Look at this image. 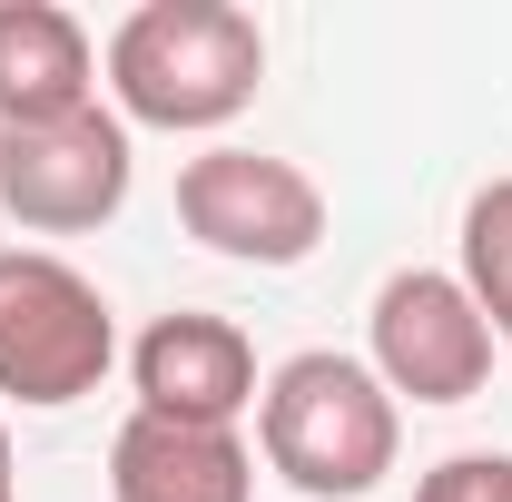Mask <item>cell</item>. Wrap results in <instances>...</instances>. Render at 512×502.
<instances>
[{
    "label": "cell",
    "instance_id": "obj_8",
    "mask_svg": "<svg viewBox=\"0 0 512 502\" xmlns=\"http://www.w3.org/2000/svg\"><path fill=\"white\" fill-rule=\"evenodd\" d=\"M109 502H256V453L207 424L128 414L109 443Z\"/></svg>",
    "mask_w": 512,
    "mask_h": 502
},
{
    "label": "cell",
    "instance_id": "obj_3",
    "mask_svg": "<svg viewBox=\"0 0 512 502\" xmlns=\"http://www.w3.org/2000/svg\"><path fill=\"white\" fill-rule=\"evenodd\" d=\"M109 365H119L109 296L50 247H0V394L60 414L79 394H99Z\"/></svg>",
    "mask_w": 512,
    "mask_h": 502
},
{
    "label": "cell",
    "instance_id": "obj_1",
    "mask_svg": "<svg viewBox=\"0 0 512 502\" xmlns=\"http://www.w3.org/2000/svg\"><path fill=\"white\" fill-rule=\"evenodd\" d=\"M266 79V30L237 0H138L109 30V99L138 128H227Z\"/></svg>",
    "mask_w": 512,
    "mask_h": 502
},
{
    "label": "cell",
    "instance_id": "obj_11",
    "mask_svg": "<svg viewBox=\"0 0 512 502\" xmlns=\"http://www.w3.org/2000/svg\"><path fill=\"white\" fill-rule=\"evenodd\" d=\"M414 502H512V453H453L424 473Z\"/></svg>",
    "mask_w": 512,
    "mask_h": 502
},
{
    "label": "cell",
    "instance_id": "obj_12",
    "mask_svg": "<svg viewBox=\"0 0 512 502\" xmlns=\"http://www.w3.org/2000/svg\"><path fill=\"white\" fill-rule=\"evenodd\" d=\"M0 502H20V473H10V424H0Z\"/></svg>",
    "mask_w": 512,
    "mask_h": 502
},
{
    "label": "cell",
    "instance_id": "obj_9",
    "mask_svg": "<svg viewBox=\"0 0 512 502\" xmlns=\"http://www.w3.org/2000/svg\"><path fill=\"white\" fill-rule=\"evenodd\" d=\"M99 109V50L60 0H0V128Z\"/></svg>",
    "mask_w": 512,
    "mask_h": 502
},
{
    "label": "cell",
    "instance_id": "obj_2",
    "mask_svg": "<svg viewBox=\"0 0 512 502\" xmlns=\"http://www.w3.org/2000/svg\"><path fill=\"white\" fill-rule=\"evenodd\" d=\"M256 443H266V463L306 502H365L394 473L404 414L375 384V365L316 345V355H286L276 375L256 384Z\"/></svg>",
    "mask_w": 512,
    "mask_h": 502
},
{
    "label": "cell",
    "instance_id": "obj_6",
    "mask_svg": "<svg viewBox=\"0 0 512 502\" xmlns=\"http://www.w3.org/2000/svg\"><path fill=\"white\" fill-rule=\"evenodd\" d=\"M375 384L404 404H473L493 375V325L473 306V286L444 266H394L375 286Z\"/></svg>",
    "mask_w": 512,
    "mask_h": 502
},
{
    "label": "cell",
    "instance_id": "obj_10",
    "mask_svg": "<svg viewBox=\"0 0 512 502\" xmlns=\"http://www.w3.org/2000/svg\"><path fill=\"white\" fill-rule=\"evenodd\" d=\"M463 286L493 325V345H512V178L473 188V207H463Z\"/></svg>",
    "mask_w": 512,
    "mask_h": 502
},
{
    "label": "cell",
    "instance_id": "obj_7",
    "mask_svg": "<svg viewBox=\"0 0 512 502\" xmlns=\"http://www.w3.org/2000/svg\"><path fill=\"white\" fill-rule=\"evenodd\" d=\"M128 375H138V414L237 434V414L256 404V345L227 315H158V325L138 335Z\"/></svg>",
    "mask_w": 512,
    "mask_h": 502
},
{
    "label": "cell",
    "instance_id": "obj_5",
    "mask_svg": "<svg viewBox=\"0 0 512 502\" xmlns=\"http://www.w3.org/2000/svg\"><path fill=\"white\" fill-rule=\"evenodd\" d=\"M128 119L119 109H69L40 128H0V207L30 237H89L128 207Z\"/></svg>",
    "mask_w": 512,
    "mask_h": 502
},
{
    "label": "cell",
    "instance_id": "obj_4",
    "mask_svg": "<svg viewBox=\"0 0 512 502\" xmlns=\"http://www.w3.org/2000/svg\"><path fill=\"white\" fill-rule=\"evenodd\" d=\"M178 227L237 266H306L325 247V188L266 148H197L178 168Z\"/></svg>",
    "mask_w": 512,
    "mask_h": 502
}]
</instances>
